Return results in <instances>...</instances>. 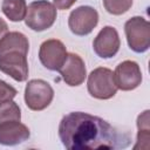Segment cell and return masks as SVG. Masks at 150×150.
Returning <instances> with one entry per match:
<instances>
[{
	"mask_svg": "<svg viewBox=\"0 0 150 150\" xmlns=\"http://www.w3.org/2000/svg\"><path fill=\"white\" fill-rule=\"evenodd\" d=\"M114 79L117 89L124 91L134 90L142 82V71L137 62L125 60L116 67L114 71Z\"/></svg>",
	"mask_w": 150,
	"mask_h": 150,
	"instance_id": "9c48e42d",
	"label": "cell"
},
{
	"mask_svg": "<svg viewBox=\"0 0 150 150\" xmlns=\"http://www.w3.org/2000/svg\"><path fill=\"white\" fill-rule=\"evenodd\" d=\"M121 40L120 35L112 26L103 27L93 42V49L95 54L102 59H110L120 50Z\"/></svg>",
	"mask_w": 150,
	"mask_h": 150,
	"instance_id": "30bf717a",
	"label": "cell"
},
{
	"mask_svg": "<svg viewBox=\"0 0 150 150\" xmlns=\"http://www.w3.org/2000/svg\"><path fill=\"white\" fill-rule=\"evenodd\" d=\"M149 110H144L137 117V143L134 145V149H148L150 139V125H149Z\"/></svg>",
	"mask_w": 150,
	"mask_h": 150,
	"instance_id": "5bb4252c",
	"label": "cell"
},
{
	"mask_svg": "<svg viewBox=\"0 0 150 150\" xmlns=\"http://www.w3.org/2000/svg\"><path fill=\"white\" fill-rule=\"evenodd\" d=\"M1 11L11 21H22L27 13L26 0H4L1 4Z\"/></svg>",
	"mask_w": 150,
	"mask_h": 150,
	"instance_id": "4fadbf2b",
	"label": "cell"
},
{
	"mask_svg": "<svg viewBox=\"0 0 150 150\" xmlns=\"http://www.w3.org/2000/svg\"><path fill=\"white\" fill-rule=\"evenodd\" d=\"M7 32H8V26H7L6 21L0 18V40H1V38H2Z\"/></svg>",
	"mask_w": 150,
	"mask_h": 150,
	"instance_id": "d6986e66",
	"label": "cell"
},
{
	"mask_svg": "<svg viewBox=\"0 0 150 150\" xmlns=\"http://www.w3.org/2000/svg\"><path fill=\"white\" fill-rule=\"evenodd\" d=\"M59 137L69 150L125 148L130 141L103 118L82 111H73L62 117Z\"/></svg>",
	"mask_w": 150,
	"mask_h": 150,
	"instance_id": "6da1fadb",
	"label": "cell"
},
{
	"mask_svg": "<svg viewBox=\"0 0 150 150\" xmlns=\"http://www.w3.org/2000/svg\"><path fill=\"white\" fill-rule=\"evenodd\" d=\"M54 98V90L52 86L41 79H34L28 81L25 88V102L26 105L34 111L46 109Z\"/></svg>",
	"mask_w": 150,
	"mask_h": 150,
	"instance_id": "8992f818",
	"label": "cell"
},
{
	"mask_svg": "<svg viewBox=\"0 0 150 150\" xmlns=\"http://www.w3.org/2000/svg\"><path fill=\"white\" fill-rule=\"evenodd\" d=\"M128 45L135 53H144L150 47V23L143 16H132L124 25Z\"/></svg>",
	"mask_w": 150,
	"mask_h": 150,
	"instance_id": "5b68a950",
	"label": "cell"
},
{
	"mask_svg": "<svg viewBox=\"0 0 150 150\" xmlns=\"http://www.w3.org/2000/svg\"><path fill=\"white\" fill-rule=\"evenodd\" d=\"M21 110L20 107L12 100L0 102V123L5 121H20Z\"/></svg>",
	"mask_w": 150,
	"mask_h": 150,
	"instance_id": "9a60e30c",
	"label": "cell"
},
{
	"mask_svg": "<svg viewBox=\"0 0 150 150\" xmlns=\"http://www.w3.org/2000/svg\"><path fill=\"white\" fill-rule=\"evenodd\" d=\"M67 49L62 41L56 39L46 40L41 43L39 49V59L45 68L57 71L67 57Z\"/></svg>",
	"mask_w": 150,
	"mask_h": 150,
	"instance_id": "ba28073f",
	"label": "cell"
},
{
	"mask_svg": "<svg viewBox=\"0 0 150 150\" xmlns=\"http://www.w3.org/2000/svg\"><path fill=\"white\" fill-rule=\"evenodd\" d=\"M105 11L112 15L124 14L132 6V0H103Z\"/></svg>",
	"mask_w": 150,
	"mask_h": 150,
	"instance_id": "2e32d148",
	"label": "cell"
},
{
	"mask_svg": "<svg viewBox=\"0 0 150 150\" xmlns=\"http://www.w3.org/2000/svg\"><path fill=\"white\" fill-rule=\"evenodd\" d=\"M30 136L27 125L20 121H5L0 123V144L18 145L26 142Z\"/></svg>",
	"mask_w": 150,
	"mask_h": 150,
	"instance_id": "7c38bea8",
	"label": "cell"
},
{
	"mask_svg": "<svg viewBox=\"0 0 150 150\" xmlns=\"http://www.w3.org/2000/svg\"><path fill=\"white\" fill-rule=\"evenodd\" d=\"M98 23V13L90 6H80L71 11L68 18L70 32L77 36L90 34Z\"/></svg>",
	"mask_w": 150,
	"mask_h": 150,
	"instance_id": "52a82bcc",
	"label": "cell"
},
{
	"mask_svg": "<svg viewBox=\"0 0 150 150\" xmlns=\"http://www.w3.org/2000/svg\"><path fill=\"white\" fill-rule=\"evenodd\" d=\"M29 42L20 32H7L0 40V70L18 82L28 77Z\"/></svg>",
	"mask_w": 150,
	"mask_h": 150,
	"instance_id": "7a4b0ae2",
	"label": "cell"
},
{
	"mask_svg": "<svg viewBox=\"0 0 150 150\" xmlns=\"http://www.w3.org/2000/svg\"><path fill=\"white\" fill-rule=\"evenodd\" d=\"M87 88L90 96L97 100H109L117 93L114 71L105 67H98L88 75Z\"/></svg>",
	"mask_w": 150,
	"mask_h": 150,
	"instance_id": "277c9868",
	"label": "cell"
},
{
	"mask_svg": "<svg viewBox=\"0 0 150 150\" xmlns=\"http://www.w3.org/2000/svg\"><path fill=\"white\" fill-rule=\"evenodd\" d=\"M56 8L47 0L33 1L27 7L25 23L35 32H43L50 28L56 20Z\"/></svg>",
	"mask_w": 150,
	"mask_h": 150,
	"instance_id": "3957f363",
	"label": "cell"
},
{
	"mask_svg": "<svg viewBox=\"0 0 150 150\" xmlns=\"http://www.w3.org/2000/svg\"><path fill=\"white\" fill-rule=\"evenodd\" d=\"M62 77V80L66 82V84L70 87H77L82 84L87 76L86 64L84 61L81 59L80 55L75 53H68L66 61L61 66V68L57 70Z\"/></svg>",
	"mask_w": 150,
	"mask_h": 150,
	"instance_id": "8fae6325",
	"label": "cell"
},
{
	"mask_svg": "<svg viewBox=\"0 0 150 150\" xmlns=\"http://www.w3.org/2000/svg\"><path fill=\"white\" fill-rule=\"evenodd\" d=\"M16 94H18V91L14 87H12L7 82L0 80V102L7 101V100H13L16 96Z\"/></svg>",
	"mask_w": 150,
	"mask_h": 150,
	"instance_id": "e0dca14e",
	"label": "cell"
},
{
	"mask_svg": "<svg viewBox=\"0 0 150 150\" xmlns=\"http://www.w3.org/2000/svg\"><path fill=\"white\" fill-rule=\"evenodd\" d=\"M77 0H53L56 9H69Z\"/></svg>",
	"mask_w": 150,
	"mask_h": 150,
	"instance_id": "ac0fdd59",
	"label": "cell"
}]
</instances>
